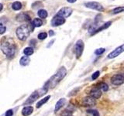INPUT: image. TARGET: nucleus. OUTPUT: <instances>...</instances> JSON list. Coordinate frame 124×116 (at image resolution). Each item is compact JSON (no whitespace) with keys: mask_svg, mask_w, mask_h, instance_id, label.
Here are the masks:
<instances>
[{"mask_svg":"<svg viewBox=\"0 0 124 116\" xmlns=\"http://www.w3.org/2000/svg\"><path fill=\"white\" fill-rule=\"evenodd\" d=\"M1 50L8 58H13L16 53V46L13 41L9 38H3L1 43Z\"/></svg>","mask_w":124,"mask_h":116,"instance_id":"obj_1","label":"nucleus"},{"mask_svg":"<svg viewBox=\"0 0 124 116\" xmlns=\"http://www.w3.org/2000/svg\"><path fill=\"white\" fill-rule=\"evenodd\" d=\"M66 73H67V71H66L65 67H61L55 74L50 77V79L45 84L44 87L46 89H47V90L54 87L61 80H62V79L64 78V77L66 76Z\"/></svg>","mask_w":124,"mask_h":116,"instance_id":"obj_2","label":"nucleus"},{"mask_svg":"<svg viewBox=\"0 0 124 116\" xmlns=\"http://www.w3.org/2000/svg\"><path fill=\"white\" fill-rule=\"evenodd\" d=\"M32 29H31L29 25H22L16 29V36L19 40L24 41L29 37L30 32H32L31 31Z\"/></svg>","mask_w":124,"mask_h":116,"instance_id":"obj_3","label":"nucleus"},{"mask_svg":"<svg viewBox=\"0 0 124 116\" xmlns=\"http://www.w3.org/2000/svg\"><path fill=\"white\" fill-rule=\"evenodd\" d=\"M85 7L88 8V9H94V10H97L99 12H103L105 10L104 7L101 5L100 3L97 2H86L85 3Z\"/></svg>","mask_w":124,"mask_h":116,"instance_id":"obj_4","label":"nucleus"},{"mask_svg":"<svg viewBox=\"0 0 124 116\" xmlns=\"http://www.w3.org/2000/svg\"><path fill=\"white\" fill-rule=\"evenodd\" d=\"M83 50H84V42L81 40H78L76 42L75 46V51L77 58H79L81 56V54L83 53Z\"/></svg>","mask_w":124,"mask_h":116,"instance_id":"obj_5","label":"nucleus"},{"mask_svg":"<svg viewBox=\"0 0 124 116\" xmlns=\"http://www.w3.org/2000/svg\"><path fill=\"white\" fill-rule=\"evenodd\" d=\"M111 83L116 85V86H119L124 83V76L123 74H115L111 78Z\"/></svg>","mask_w":124,"mask_h":116,"instance_id":"obj_6","label":"nucleus"},{"mask_svg":"<svg viewBox=\"0 0 124 116\" xmlns=\"http://www.w3.org/2000/svg\"><path fill=\"white\" fill-rule=\"evenodd\" d=\"M39 91H34L33 93H32L31 95L26 99V101L24 103V105H30V104H32L34 102H36V101L39 98V97L40 96V92Z\"/></svg>","mask_w":124,"mask_h":116,"instance_id":"obj_7","label":"nucleus"},{"mask_svg":"<svg viewBox=\"0 0 124 116\" xmlns=\"http://www.w3.org/2000/svg\"><path fill=\"white\" fill-rule=\"evenodd\" d=\"M72 9L70 7H64L61 9L57 13V15H60L61 17H64V18H67L68 16H70L71 14H72Z\"/></svg>","mask_w":124,"mask_h":116,"instance_id":"obj_8","label":"nucleus"},{"mask_svg":"<svg viewBox=\"0 0 124 116\" xmlns=\"http://www.w3.org/2000/svg\"><path fill=\"white\" fill-rule=\"evenodd\" d=\"M123 52H124V44L118 46L117 48H116L113 51H112L110 53H108V59H112V58H115L116 57H118L119 54H121Z\"/></svg>","mask_w":124,"mask_h":116,"instance_id":"obj_9","label":"nucleus"},{"mask_svg":"<svg viewBox=\"0 0 124 116\" xmlns=\"http://www.w3.org/2000/svg\"><path fill=\"white\" fill-rule=\"evenodd\" d=\"M96 104V101L95 98H93L92 96H88L85 97L82 100V105L85 107H92L95 105Z\"/></svg>","mask_w":124,"mask_h":116,"instance_id":"obj_10","label":"nucleus"},{"mask_svg":"<svg viewBox=\"0 0 124 116\" xmlns=\"http://www.w3.org/2000/svg\"><path fill=\"white\" fill-rule=\"evenodd\" d=\"M65 22V19L64 17H61L60 15H56L54 16L51 21V24L53 26H59Z\"/></svg>","mask_w":124,"mask_h":116,"instance_id":"obj_11","label":"nucleus"},{"mask_svg":"<svg viewBox=\"0 0 124 116\" xmlns=\"http://www.w3.org/2000/svg\"><path fill=\"white\" fill-rule=\"evenodd\" d=\"M16 19L18 21H20V22H28V21H30V17L27 13H22L20 14L17 15Z\"/></svg>","mask_w":124,"mask_h":116,"instance_id":"obj_12","label":"nucleus"},{"mask_svg":"<svg viewBox=\"0 0 124 116\" xmlns=\"http://www.w3.org/2000/svg\"><path fill=\"white\" fill-rule=\"evenodd\" d=\"M90 96L95 98V99H98L101 96H102V91L100 89L98 88H94L90 91Z\"/></svg>","mask_w":124,"mask_h":116,"instance_id":"obj_13","label":"nucleus"},{"mask_svg":"<svg viewBox=\"0 0 124 116\" xmlns=\"http://www.w3.org/2000/svg\"><path fill=\"white\" fill-rule=\"evenodd\" d=\"M33 108L32 106L24 107L22 110V115L23 116H29L33 113Z\"/></svg>","mask_w":124,"mask_h":116,"instance_id":"obj_14","label":"nucleus"},{"mask_svg":"<svg viewBox=\"0 0 124 116\" xmlns=\"http://www.w3.org/2000/svg\"><path fill=\"white\" fill-rule=\"evenodd\" d=\"M66 102V100L65 98H61L58 102L56 103V105H55V108H54V111L57 112L59 111L61 108L64 105V104Z\"/></svg>","mask_w":124,"mask_h":116,"instance_id":"obj_15","label":"nucleus"},{"mask_svg":"<svg viewBox=\"0 0 124 116\" xmlns=\"http://www.w3.org/2000/svg\"><path fill=\"white\" fill-rule=\"evenodd\" d=\"M50 98V95H47V96H46L45 98H44L43 99H41L40 101H39V102H37V108H41L43 105H44V104H46V102H48V100Z\"/></svg>","mask_w":124,"mask_h":116,"instance_id":"obj_16","label":"nucleus"},{"mask_svg":"<svg viewBox=\"0 0 124 116\" xmlns=\"http://www.w3.org/2000/svg\"><path fill=\"white\" fill-rule=\"evenodd\" d=\"M30 58L28 56H24V57H22L20 60H19V64L22 66H27L30 64Z\"/></svg>","mask_w":124,"mask_h":116,"instance_id":"obj_17","label":"nucleus"},{"mask_svg":"<svg viewBox=\"0 0 124 116\" xmlns=\"http://www.w3.org/2000/svg\"><path fill=\"white\" fill-rule=\"evenodd\" d=\"M112 24V22L111 21H108V22H106L105 24H103V25H102L100 27H99L98 28V29H97L96 31H95V33H99V32H101L102 30H103V29H107L108 27H109L110 26V25Z\"/></svg>","mask_w":124,"mask_h":116,"instance_id":"obj_18","label":"nucleus"},{"mask_svg":"<svg viewBox=\"0 0 124 116\" xmlns=\"http://www.w3.org/2000/svg\"><path fill=\"white\" fill-rule=\"evenodd\" d=\"M32 24L35 27H40L43 25V22H42V20L40 19L35 18L33 20V22H32Z\"/></svg>","mask_w":124,"mask_h":116,"instance_id":"obj_19","label":"nucleus"},{"mask_svg":"<svg viewBox=\"0 0 124 116\" xmlns=\"http://www.w3.org/2000/svg\"><path fill=\"white\" fill-rule=\"evenodd\" d=\"M12 8L16 11L20 10L22 9V3L20 2H15L12 5Z\"/></svg>","mask_w":124,"mask_h":116,"instance_id":"obj_20","label":"nucleus"},{"mask_svg":"<svg viewBox=\"0 0 124 116\" xmlns=\"http://www.w3.org/2000/svg\"><path fill=\"white\" fill-rule=\"evenodd\" d=\"M38 15L39 17L41 19H45L47 17V12H46L45 9H40L38 11Z\"/></svg>","mask_w":124,"mask_h":116,"instance_id":"obj_21","label":"nucleus"},{"mask_svg":"<svg viewBox=\"0 0 124 116\" xmlns=\"http://www.w3.org/2000/svg\"><path fill=\"white\" fill-rule=\"evenodd\" d=\"M23 53H24L26 56H30L33 53V49L32 47H30V46L29 47H26L23 50Z\"/></svg>","mask_w":124,"mask_h":116,"instance_id":"obj_22","label":"nucleus"},{"mask_svg":"<svg viewBox=\"0 0 124 116\" xmlns=\"http://www.w3.org/2000/svg\"><path fill=\"white\" fill-rule=\"evenodd\" d=\"M99 88L102 91H107L108 90V84H106V83H101L99 85Z\"/></svg>","mask_w":124,"mask_h":116,"instance_id":"obj_23","label":"nucleus"},{"mask_svg":"<svg viewBox=\"0 0 124 116\" xmlns=\"http://www.w3.org/2000/svg\"><path fill=\"white\" fill-rule=\"evenodd\" d=\"M124 11V6H119V7H116L112 10V13L113 14H118L122 13V12Z\"/></svg>","mask_w":124,"mask_h":116,"instance_id":"obj_24","label":"nucleus"},{"mask_svg":"<svg viewBox=\"0 0 124 116\" xmlns=\"http://www.w3.org/2000/svg\"><path fill=\"white\" fill-rule=\"evenodd\" d=\"M87 112L89 114H91L92 116H99V111L95 110V109H89V110H87Z\"/></svg>","mask_w":124,"mask_h":116,"instance_id":"obj_25","label":"nucleus"},{"mask_svg":"<svg viewBox=\"0 0 124 116\" xmlns=\"http://www.w3.org/2000/svg\"><path fill=\"white\" fill-rule=\"evenodd\" d=\"M46 37H47V33H45V32H42V33L38 34V39H39V40H45Z\"/></svg>","mask_w":124,"mask_h":116,"instance_id":"obj_26","label":"nucleus"},{"mask_svg":"<svg viewBox=\"0 0 124 116\" xmlns=\"http://www.w3.org/2000/svg\"><path fill=\"white\" fill-rule=\"evenodd\" d=\"M104 52H105V49L104 48H99V49H97L95 50V53L96 54V55H101V54H102Z\"/></svg>","mask_w":124,"mask_h":116,"instance_id":"obj_27","label":"nucleus"},{"mask_svg":"<svg viewBox=\"0 0 124 116\" xmlns=\"http://www.w3.org/2000/svg\"><path fill=\"white\" fill-rule=\"evenodd\" d=\"M99 74H100V72H99V71H95V72L92 74V79L93 80H96V79L99 77Z\"/></svg>","mask_w":124,"mask_h":116,"instance_id":"obj_28","label":"nucleus"},{"mask_svg":"<svg viewBox=\"0 0 124 116\" xmlns=\"http://www.w3.org/2000/svg\"><path fill=\"white\" fill-rule=\"evenodd\" d=\"M0 33L1 34H3L4 33H5V31H6V26H4L2 23H1V24H0Z\"/></svg>","mask_w":124,"mask_h":116,"instance_id":"obj_29","label":"nucleus"},{"mask_svg":"<svg viewBox=\"0 0 124 116\" xmlns=\"http://www.w3.org/2000/svg\"><path fill=\"white\" fill-rule=\"evenodd\" d=\"M62 116H72V113L71 111H64L63 113L61 114Z\"/></svg>","mask_w":124,"mask_h":116,"instance_id":"obj_30","label":"nucleus"},{"mask_svg":"<svg viewBox=\"0 0 124 116\" xmlns=\"http://www.w3.org/2000/svg\"><path fill=\"white\" fill-rule=\"evenodd\" d=\"M13 110L12 109L8 110L5 114V116H13Z\"/></svg>","mask_w":124,"mask_h":116,"instance_id":"obj_31","label":"nucleus"},{"mask_svg":"<svg viewBox=\"0 0 124 116\" xmlns=\"http://www.w3.org/2000/svg\"><path fill=\"white\" fill-rule=\"evenodd\" d=\"M54 40H52L51 41H50V43H49V44L46 46V47L47 48H49V47H50V46H51L52 45H53V44H54Z\"/></svg>","mask_w":124,"mask_h":116,"instance_id":"obj_32","label":"nucleus"},{"mask_svg":"<svg viewBox=\"0 0 124 116\" xmlns=\"http://www.w3.org/2000/svg\"><path fill=\"white\" fill-rule=\"evenodd\" d=\"M54 34V31H53V30H50V31H49V35H50V36H53Z\"/></svg>","mask_w":124,"mask_h":116,"instance_id":"obj_33","label":"nucleus"},{"mask_svg":"<svg viewBox=\"0 0 124 116\" xmlns=\"http://www.w3.org/2000/svg\"><path fill=\"white\" fill-rule=\"evenodd\" d=\"M67 1L70 3H74V2H75L77 0H67Z\"/></svg>","mask_w":124,"mask_h":116,"instance_id":"obj_34","label":"nucleus"},{"mask_svg":"<svg viewBox=\"0 0 124 116\" xmlns=\"http://www.w3.org/2000/svg\"><path fill=\"white\" fill-rule=\"evenodd\" d=\"M2 8H3L2 4H0V11H2Z\"/></svg>","mask_w":124,"mask_h":116,"instance_id":"obj_35","label":"nucleus"}]
</instances>
